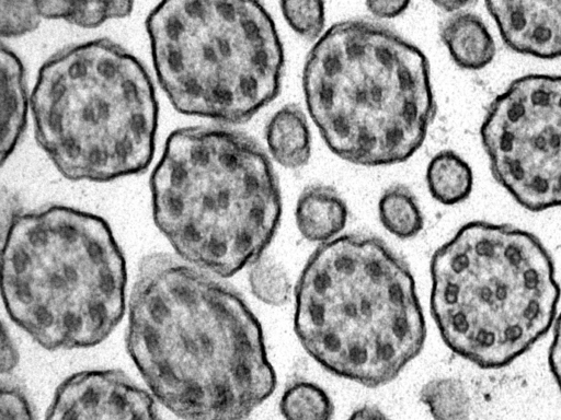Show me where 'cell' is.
<instances>
[{
    "label": "cell",
    "instance_id": "2e32d148",
    "mask_svg": "<svg viewBox=\"0 0 561 420\" xmlns=\"http://www.w3.org/2000/svg\"><path fill=\"white\" fill-rule=\"evenodd\" d=\"M425 177L432 197L447 206L466 200L473 186L471 167L450 150L440 151L432 158Z\"/></svg>",
    "mask_w": 561,
    "mask_h": 420
},
{
    "label": "cell",
    "instance_id": "4316f807",
    "mask_svg": "<svg viewBox=\"0 0 561 420\" xmlns=\"http://www.w3.org/2000/svg\"><path fill=\"white\" fill-rule=\"evenodd\" d=\"M1 368L2 374L10 372L16 364V351L5 331L2 334Z\"/></svg>",
    "mask_w": 561,
    "mask_h": 420
},
{
    "label": "cell",
    "instance_id": "9a60e30c",
    "mask_svg": "<svg viewBox=\"0 0 561 420\" xmlns=\"http://www.w3.org/2000/svg\"><path fill=\"white\" fill-rule=\"evenodd\" d=\"M265 140L272 158L284 167L299 168L310 159V129L305 113L297 105H285L271 117Z\"/></svg>",
    "mask_w": 561,
    "mask_h": 420
},
{
    "label": "cell",
    "instance_id": "277c9868",
    "mask_svg": "<svg viewBox=\"0 0 561 420\" xmlns=\"http://www.w3.org/2000/svg\"><path fill=\"white\" fill-rule=\"evenodd\" d=\"M302 89L325 144L357 165L408 160L434 116L424 54L367 20H344L323 32L307 56Z\"/></svg>",
    "mask_w": 561,
    "mask_h": 420
},
{
    "label": "cell",
    "instance_id": "f1b7e54d",
    "mask_svg": "<svg viewBox=\"0 0 561 420\" xmlns=\"http://www.w3.org/2000/svg\"><path fill=\"white\" fill-rule=\"evenodd\" d=\"M436 5L447 10V11H456L466 7L469 2L466 1H438L434 2Z\"/></svg>",
    "mask_w": 561,
    "mask_h": 420
},
{
    "label": "cell",
    "instance_id": "d6986e66",
    "mask_svg": "<svg viewBox=\"0 0 561 420\" xmlns=\"http://www.w3.org/2000/svg\"><path fill=\"white\" fill-rule=\"evenodd\" d=\"M279 410L285 420H331L334 405L318 384L295 380L284 389Z\"/></svg>",
    "mask_w": 561,
    "mask_h": 420
},
{
    "label": "cell",
    "instance_id": "30bf717a",
    "mask_svg": "<svg viewBox=\"0 0 561 420\" xmlns=\"http://www.w3.org/2000/svg\"><path fill=\"white\" fill-rule=\"evenodd\" d=\"M45 420H162L156 399L114 369L77 372L55 390Z\"/></svg>",
    "mask_w": 561,
    "mask_h": 420
},
{
    "label": "cell",
    "instance_id": "ffe728a7",
    "mask_svg": "<svg viewBox=\"0 0 561 420\" xmlns=\"http://www.w3.org/2000/svg\"><path fill=\"white\" fill-rule=\"evenodd\" d=\"M420 400L434 420H469L471 402L463 383L454 377H438L423 385Z\"/></svg>",
    "mask_w": 561,
    "mask_h": 420
},
{
    "label": "cell",
    "instance_id": "3957f363",
    "mask_svg": "<svg viewBox=\"0 0 561 420\" xmlns=\"http://www.w3.org/2000/svg\"><path fill=\"white\" fill-rule=\"evenodd\" d=\"M149 186L153 221L176 256L219 278L262 257L282 215L270 158L224 127L174 130Z\"/></svg>",
    "mask_w": 561,
    "mask_h": 420
},
{
    "label": "cell",
    "instance_id": "e0dca14e",
    "mask_svg": "<svg viewBox=\"0 0 561 420\" xmlns=\"http://www.w3.org/2000/svg\"><path fill=\"white\" fill-rule=\"evenodd\" d=\"M129 1H35L41 19H58L80 27H98L107 20L125 18L133 11Z\"/></svg>",
    "mask_w": 561,
    "mask_h": 420
},
{
    "label": "cell",
    "instance_id": "8fae6325",
    "mask_svg": "<svg viewBox=\"0 0 561 420\" xmlns=\"http://www.w3.org/2000/svg\"><path fill=\"white\" fill-rule=\"evenodd\" d=\"M485 5L512 50L542 59L561 57V0L488 1Z\"/></svg>",
    "mask_w": 561,
    "mask_h": 420
},
{
    "label": "cell",
    "instance_id": "cb8c5ba5",
    "mask_svg": "<svg viewBox=\"0 0 561 420\" xmlns=\"http://www.w3.org/2000/svg\"><path fill=\"white\" fill-rule=\"evenodd\" d=\"M0 408L1 420H37L27 395L15 384H2Z\"/></svg>",
    "mask_w": 561,
    "mask_h": 420
},
{
    "label": "cell",
    "instance_id": "ac0fdd59",
    "mask_svg": "<svg viewBox=\"0 0 561 420\" xmlns=\"http://www.w3.org/2000/svg\"><path fill=\"white\" fill-rule=\"evenodd\" d=\"M379 219L392 235L407 240L416 236L424 225L419 202L403 185L387 188L378 202Z\"/></svg>",
    "mask_w": 561,
    "mask_h": 420
},
{
    "label": "cell",
    "instance_id": "8992f818",
    "mask_svg": "<svg viewBox=\"0 0 561 420\" xmlns=\"http://www.w3.org/2000/svg\"><path fill=\"white\" fill-rule=\"evenodd\" d=\"M431 312L446 346L483 369L510 364L552 326L560 288L531 233L471 221L431 259Z\"/></svg>",
    "mask_w": 561,
    "mask_h": 420
},
{
    "label": "cell",
    "instance_id": "6da1fadb",
    "mask_svg": "<svg viewBox=\"0 0 561 420\" xmlns=\"http://www.w3.org/2000/svg\"><path fill=\"white\" fill-rule=\"evenodd\" d=\"M126 347L154 399L184 420H244L276 387L262 327L245 301L179 256L141 259Z\"/></svg>",
    "mask_w": 561,
    "mask_h": 420
},
{
    "label": "cell",
    "instance_id": "7c38bea8",
    "mask_svg": "<svg viewBox=\"0 0 561 420\" xmlns=\"http://www.w3.org/2000/svg\"><path fill=\"white\" fill-rule=\"evenodd\" d=\"M297 228L304 238L327 243L345 228L348 210L337 191L325 185L306 187L296 205Z\"/></svg>",
    "mask_w": 561,
    "mask_h": 420
},
{
    "label": "cell",
    "instance_id": "7a4b0ae2",
    "mask_svg": "<svg viewBox=\"0 0 561 420\" xmlns=\"http://www.w3.org/2000/svg\"><path fill=\"white\" fill-rule=\"evenodd\" d=\"M294 327L321 366L367 387L393 381L426 338L407 262L364 234L337 236L311 254L296 284Z\"/></svg>",
    "mask_w": 561,
    "mask_h": 420
},
{
    "label": "cell",
    "instance_id": "9c48e42d",
    "mask_svg": "<svg viewBox=\"0 0 561 420\" xmlns=\"http://www.w3.org/2000/svg\"><path fill=\"white\" fill-rule=\"evenodd\" d=\"M480 137L494 178L522 207L561 206V75L514 80L489 105Z\"/></svg>",
    "mask_w": 561,
    "mask_h": 420
},
{
    "label": "cell",
    "instance_id": "ba28073f",
    "mask_svg": "<svg viewBox=\"0 0 561 420\" xmlns=\"http://www.w3.org/2000/svg\"><path fill=\"white\" fill-rule=\"evenodd\" d=\"M146 28L159 84L180 113L239 124L277 96L284 49L260 2L162 1Z\"/></svg>",
    "mask_w": 561,
    "mask_h": 420
},
{
    "label": "cell",
    "instance_id": "5bb4252c",
    "mask_svg": "<svg viewBox=\"0 0 561 420\" xmlns=\"http://www.w3.org/2000/svg\"><path fill=\"white\" fill-rule=\"evenodd\" d=\"M440 37L453 60L462 69L480 70L493 60L495 42L474 13L456 12L445 20Z\"/></svg>",
    "mask_w": 561,
    "mask_h": 420
},
{
    "label": "cell",
    "instance_id": "d4e9b609",
    "mask_svg": "<svg viewBox=\"0 0 561 420\" xmlns=\"http://www.w3.org/2000/svg\"><path fill=\"white\" fill-rule=\"evenodd\" d=\"M548 361L551 373L561 392V314L556 319Z\"/></svg>",
    "mask_w": 561,
    "mask_h": 420
},
{
    "label": "cell",
    "instance_id": "5b68a950",
    "mask_svg": "<svg viewBox=\"0 0 561 420\" xmlns=\"http://www.w3.org/2000/svg\"><path fill=\"white\" fill-rule=\"evenodd\" d=\"M2 300L42 348H90L119 324L127 270L107 222L62 205L18 213L2 242Z\"/></svg>",
    "mask_w": 561,
    "mask_h": 420
},
{
    "label": "cell",
    "instance_id": "52a82bcc",
    "mask_svg": "<svg viewBox=\"0 0 561 420\" xmlns=\"http://www.w3.org/2000/svg\"><path fill=\"white\" fill-rule=\"evenodd\" d=\"M30 106L37 143L70 180L136 175L153 159L154 84L142 62L110 39L70 45L48 58Z\"/></svg>",
    "mask_w": 561,
    "mask_h": 420
},
{
    "label": "cell",
    "instance_id": "4fadbf2b",
    "mask_svg": "<svg viewBox=\"0 0 561 420\" xmlns=\"http://www.w3.org/2000/svg\"><path fill=\"white\" fill-rule=\"evenodd\" d=\"M24 68L10 48L1 45V164L11 156L27 120Z\"/></svg>",
    "mask_w": 561,
    "mask_h": 420
},
{
    "label": "cell",
    "instance_id": "83f0119b",
    "mask_svg": "<svg viewBox=\"0 0 561 420\" xmlns=\"http://www.w3.org/2000/svg\"><path fill=\"white\" fill-rule=\"evenodd\" d=\"M347 420H390L380 408L375 405H364L355 409Z\"/></svg>",
    "mask_w": 561,
    "mask_h": 420
},
{
    "label": "cell",
    "instance_id": "7402d4cb",
    "mask_svg": "<svg viewBox=\"0 0 561 420\" xmlns=\"http://www.w3.org/2000/svg\"><path fill=\"white\" fill-rule=\"evenodd\" d=\"M280 10L288 25L300 36L313 40L323 34L324 3L312 0L282 1Z\"/></svg>",
    "mask_w": 561,
    "mask_h": 420
},
{
    "label": "cell",
    "instance_id": "484cf974",
    "mask_svg": "<svg viewBox=\"0 0 561 420\" xmlns=\"http://www.w3.org/2000/svg\"><path fill=\"white\" fill-rule=\"evenodd\" d=\"M409 1L387 0V1H367L365 5L368 11L381 19H392L403 13L409 8Z\"/></svg>",
    "mask_w": 561,
    "mask_h": 420
},
{
    "label": "cell",
    "instance_id": "44dd1931",
    "mask_svg": "<svg viewBox=\"0 0 561 420\" xmlns=\"http://www.w3.org/2000/svg\"><path fill=\"white\" fill-rule=\"evenodd\" d=\"M249 284L257 300L272 306L283 305L290 298L291 283L286 271L264 256L251 265Z\"/></svg>",
    "mask_w": 561,
    "mask_h": 420
},
{
    "label": "cell",
    "instance_id": "603a6c76",
    "mask_svg": "<svg viewBox=\"0 0 561 420\" xmlns=\"http://www.w3.org/2000/svg\"><path fill=\"white\" fill-rule=\"evenodd\" d=\"M41 18L35 1H0V33L3 38L25 35L35 30Z\"/></svg>",
    "mask_w": 561,
    "mask_h": 420
}]
</instances>
